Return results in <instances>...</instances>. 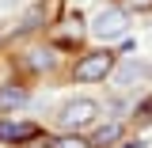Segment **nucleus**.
<instances>
[{"instance_id": "20e7f679", "label": "nucleus", "mask_w": 152, "mask_h": 148, "mask_svg": "<svg viewBox=\"0 0 152 148\" xmlns=\"http://www.w3.org/2000/svg\"><path fill=\"white\" fill-rule=\"evenodd\" d=\"M38 137V125L31 122H4L0 125V141H8V144H15V141H34Z\"/></svg>"}, {"instance_id": "39448f33", "label": "nucleus", "mask_w": 152, "mask_h": 148, "mask_svg": "<svg viewBox=\"0 0 152 148\" xmlns=\"http://www.w3.org/2000/svg\"><path fill=\"white\" fill-rule=\"evenodd\" d=\"M27 103V91L23 87H0V110H15Z\"/></svg>"}, {"instance_id": "423d86ee", "label": "nucleus", "mask_w": 152, "mask_h": 148, "mask_svg": "<svg viewBox=\"0 0 152 148\" xmlns=\"http://www.w3.org/2000/svg\"><path fill=\"white\" fill-rule=\"evenodd\" d=\"M118 137H122V125H118V122H110V125H103V129L91 137V148H107V144H114Z\"/></svg>"}, {"instance_id": "1a4fd4ad", "label": "nucleus", "mask_w": 152, "mask_h": 148, "mask_svg": "<svg viewBox=\"0 0 152 148\" xmlns=\"http://www.w3.org/2000/svg\"><path fill=\"white\" fill-rule=\"evenodd\" d=\"M141 114H145V118H152V99H145V103H141Z\"/></svg>"}, {"instance_id": "f03ea898", "label": "nucleus", "mask_w": 152, "mask_h": 148, "mask_svg": "<svg viewBox=\"0 0 152 148\" xmlns=\"http://www.w3.org/2000/svg\"><path fill=\"white\" fill-rule=\"evenodd\" d=\"M95 114H99V103L95 99H69L61 114H57V122L65 125V129H84V125H91Z\"/></svg>"}, {"instance_id": "f257e3e1", "label": "nucleus", "mask_w": 152, "mask_h": 148, "mask_svg": "<svg viewBox=\"0 0 152 148\" xmlns=\"http://www.w3.org/2000/svg\"><path fill=\"white\" fill-rule=\"evenodd\" d=\"M129 31V15L122 12V8H103L99 15L91 19V34L103 38V42H114V38H122Z\"/></svg>"}, {"instance_id": "0eeeda50", "label": "nucleus", "mask_w": 152, "mask_h": 148, "mask_svg": "<svg viewBox=\"0 0 152 148\" xmlns=\"http://www.w3.org/2000/svg\"><path fill=\"white\" fill-rule=\"evenodd\" d=\"M53 148H91V141H84V137H61V141H53Z\"/></svg>"}, {"instance_id": "6e6552de", "label": "nucleus", "mask_w": 152, "mask_h": 148, "mask_svg": "<svg viewBox=\"0 0 152 148\" xmlns=\"http://www.w3.org/2000/svg\"><path fill=\"white\" fill-rule=\"evenodd\" d=\"M133 12H152V0H126Z\"/></svg>"}, {"instance_id": "7ed1b4c3", "label": "nucleus", "mask_w": 152, "mask_h": 148, "mask_svg": "<svg viewBox=\"0 0 152 148\" xmlns=\"http://www.w3.org/2000/svg\"><path fill=\"white\" fill-rule=\"evenodd\" d=\"M114 72V53H88L76 61V80L91 84V80H107Z\"/></svg>"}]
</instances>
